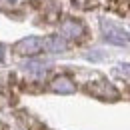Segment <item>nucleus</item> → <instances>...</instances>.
Instances as JSON below:
<instances>
[{"instance_id": "10", "label": "nucleus", "mask_w": 130, "mask_h": 130, "mask_svg": "<svg viewBox=\"0 0 130 130\" xmlns=\"http://www.w3.org/2000/svg\"><path fill=\"white\" fill-rule=\"evenodd\" d=\"M6 2H16V0H6Z\"/></svg>"}, {"instance_id": "5", "label": "nucleus", "mask_w": 130, "mask_h": 130, "mask_svg": "<svg viewBox=\"0 0 130 130\" xmlns=\"http://www.w3.org/2000/svg\"><path fill=\"white\" fill-rule=\"evenodd\" d=\"M50 90L56 92V94H72V92H76V82L72 80L70 76H66V74H60V76L52 78Z\"/></svg>"}, {"instance_id": "4", "label": "nucleus", "mask_w": 130, "mask_h": 130, "mask_svg": "<svg viewBox=\"0 0 130 130\" xmlns=\"http://www.w3.org/2000/svg\"><path fill=\"white\" fill-rule=\"evenodd\" d=\"M60 36L64 40H82L86 36V26L76 18H64L60 22Z\"/></svg>"}, {"instance_id": "3", "label": "nucleus", "mask_w": 130, "mask_h": 130, "mask_svg": "<svg viewBox=\"0 0 130 130\" xmlns=\"http://www.w3.org/2000/svg\"><path fill=\"white\" fill-rule=\"evenodd\" d=\"M16 56H36L40 52H44V38L40 36H26L22 40H18L12 46Z\"/></svg>"}, {"instance_id": "8", "label": "nucleus", "mask_w": 130, "mask_h": 130, "mask_svg": "<svg viewBox=\"0 0 130 130\" xmlns=\"http://www.w3.org/2000/svg\"><path fill=\"white\" fill-rule=\"evenodd\" d=\"M114 74L118 76H130V64H120L114 68Z\"/></svg>"}, {"instance_id": "1", "label": "nucleus", "mask_w": 130, "mask_h": 130, "mask_svg": "<svg viewBox=\"0 0 130 130\" xmlns=\"http://www.w3.org/2000/svg\"><path fill=\"white\" fill-rule=\"evenodd\" d=\"M86 92L90 94V96L98 98V100H104V102H116L118 98H120V92H118V88L110 84L108 80H94V82H88L86 86Z\"/></svg>"}, {"instance_id": "7", "label": "nucleus", "mask_w": 130, "mask_h": 130, "mask_svg": "<svg viewBox=\"0 0 130 130\" xmlns=\"http://www.w3.org/2000/svg\"><path fill=\"white\" fill-rule=\"evenodd\" d=\"M22 68H24V72H28V74H32V76H44L46 70L50 68V64L44 62V60H30V62H26Z\"/></svg>"}, {"instance_id": "6", "label": "nucleus", "mask_w": 130, "mask_h": 130, "mask_svg": "<svg viewBox=\"0 0 130 130\" xmlns=\"http://www.w3.org/2000/svg\"><path fill=\"white\" fill-rule=\"evenodd\" d=\"M68 50V42L62 36H46L44 38V52H52V54H60Z\"/></svg>"}, {"instance_id": "2", "label": "nucleus", "mask_w": 130, "mask_h": 130, "mask_svg": "<svg viewBox=\"0 0 130 130\" xmlns=\"http://www.w3.org/2000/svg\"><path fill=\"white\" fill-rule=\"evenodd\" d=\"M100 32H102V38L108 44H114V46H130V34L124 32L122 28H118L116 24L108 22V20H100Z\"/></svg>"}, {"instance_id": "9", "label": "nucleus", "mask_w": 130, "mask_h": 130, "mask_svg": "<svg viewBox=\"0 0 130 130\" xmlns=\"http://www.w3.org/2000/svg\"><path fill=\"white\" fill-rule=\"evenodd\" d=\"M4 52H6V50H4V46H2V44H0V62H2V60H4Z\"/></svg>"}]
</instances>
